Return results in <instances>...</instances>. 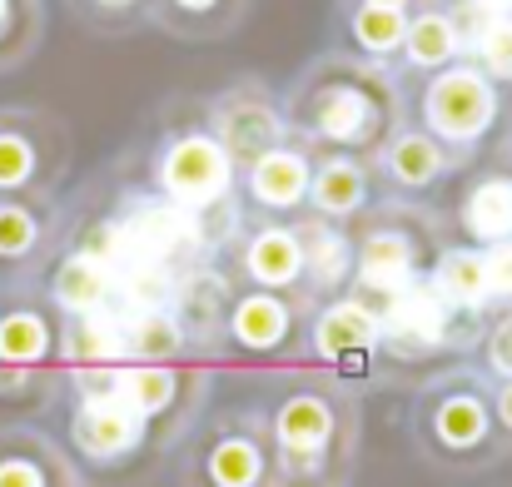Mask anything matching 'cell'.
<instances>
[{"label":"cell","mask_w":512,"mask_h":487,"mask_svg":"<svg viewBox=\"0 0 512 487\" xmlns=\"http://www.w3.org/2000/svg\"><path fill=\"white\" fill-rule=\"evenodd\" d=\"M284 120H294L304 140L339 155L383 150V140L398 135V80L388 65L334 50L299 75Z\"/></svg>","instance_id":"6da1fadb"},{"label":"cell","mask_w":512,"mask_h":487,"mask_svg":"<svg viewBox=\"0 0 512 487\" xmlns=\"http://www.w3.org/2000/svg\"><path fill=\"white\" fill-rule=\"evenodd\" d=\"M418 115H423V130L433 140H443L448 150H473L493 135V125L503 115V85L488 80L473 60H458V65L428 75Z\"/></svg>","instance_id":"7a4b0ae2"},{"label":"cell","mask_w":512,"mask_h":487,"mask_svg":"<svg viewBox=\"0 0 512 487\" xmlns=\"http://www.w3.org/2000/svg\"><path fill=\"white\" fill-rule=\"evenodd\" d=\"M234 174H239V164L219 150V140L209 135V125L179 130L174 140H165V150H160V160H155L160 199L189 209L199 224H204V214H214V209L229 199Z\"/></svg>","instance_id":"3957f363"},{"label":"cell","mask_w":512,"mask_h":487,"mask_svg":"<svg viewBox=\"0 0 512 487\" xmlns=\"http://www.w3.org/2000/svg\"><path fill=\"white\" fill-rule=\"evenodd\" d=\"M209 135L219 140V150L239 164H254L259 155L289 145V120L279 110V100L259 85V80H239L224 95H214L209 105Z\"/></svg>","instance_id":"277c9868"},{"label":"cell","mask_w":512,"mask_h":487,"mask_svg":"<svg viewBox=\"0 0 512 487\" xmlns=\"http://www.w3.org/2000/svg\"><path fill=\"white\" fill-rule=\"evenodd\" d=\"M115 224H120V264H115V274L130 269V264H160V269H179L184 274V259L199 254V244H204V224L189 209L170 204V199H140Z\"/></svg>","instance_id":"5b68a950"},{"label":"cell","mask_w":512,"mask_h":487,"mask_svg":"<svg viewBox=\"0 0 512 487\" xmlns=\"http://www.w3.org/2000/svg\"><path fill=\"white\" fill-rule=\"evenodd\" d=\"M358 294H378L383 304L413 284H423V244L403 224H373L353 249Z\"/></svg>","instance_id":"8992f818"},{"label":"cell","mask_w":512,"mask_h":487,"mask_svg":"<svg viewBox=\"0 0 512 487\" xmlns=\"http://www.w3.org/2000/svg\"><path fill=\"white\" fill-rule=\"evenodd\" d=\"M458 60H468V25L453 10V0L408 10V35H403L398 65L413 70V75H438Z\"/></svg>","instance_id":"52a82bcc"},{"label":"cell","mask_w":512,"mask_h":487,"mask_svg":"<svg viewBox=\"0 0 512 487\" xmlns=\"http://www.w3.org/2000/svg\"><path fill=\"white\" fill-rule=\"evenodd\" d=\"M378 314H383V338H388L393 348H403V353L443 348V343L453 338V319H463V309L443 304L428 279L413 284V289H403V294H393Z\"/></svg>","instance_id":"ba28073f"},{"label":"cell","mask_w":512,"mask_h":487,"mask_svg":"<svg viewBox=\"0 0 512 487\" xmlns=\"http://www.w3.org/2000/svg\"><path fill=\"white\" fill-rule=\"evenodd\" d=\"M383 343V314L363 299V294H348V299H329L314 319V348L319 358L329 363H363L373 348Z\"/></svg>","instance_id":"9c48e42d"},{"label":"cell","mask_w":512,"mask_h":487,"mask_svg":"<svg viewBox=\"0 0 512 487\" xmlns=\"http://www.w3.org/2000/svg\"><path fill=\"white\" fill-rule=\"evenodd\" d=\"M309 179H314V164L294 145H279V150L259 155L254 164H244V189H249V199L264 214H294V209H304L309 204Z\"/></svg>","instance_id":"30bf717a"},{"label":"cell","mask_w":512,"mask_h":487,"mask_svg":"<svg viewBox=\"0 0 512 487\" xmlns=\"http://www.w3.org/2000/svg\"><path fill=\"white\" fill-rule=\"evenodd\" d=\"M339 30L348 55L373 60V65H398L408 15L388 10V5H368V0H339Z\"/></svg>","instance_id":"8fae6325"},{"label":"cell","mask_w":512,"mask_h":487,"mask_svg":"<svg viewBox=\"0 0 512 487\" xmlns=\"http://www.w3.org/2000/svg\"><path fill=\"white\" fill-rule=\"evenodd\" d=\"M244 274L254 279V289L269 294H289L304 284V244L299 229L289 224H264L259 234H249L244 244Z\"/></svg>","instance_id":"7c38bea8"},{"label":"cell","mask_w":512,"mask_h":487,"mask_svg":"<svg viewBox=\"0 0 512 487\" xmlns=\"http://www.w3.org/2000/svg\"><path fill=\"white\" fill-rule=\"evenodd\" d=\"M254 0H150V25L179 40H224L244 25Z\"/></svg>","instance_id":"4fadbf2b"},{"label":"cell","mask_w":512,"mask_h":487,"mask_svg":"<svg viewBox=\"0 0 512 487\" xmlns=\"http://www.w3.org/2000/svg\"><path fill=\"white\" fill-rule=\"evenodd\" d=\"M229 338L249 353H274L294 338V309L284 304V294H269V289H254V294H239L229 299Z\"/></svg>","instance_id":"5bb4252c"},{"label":"cell","mask_w":512,"mask_h":487,"mask_svg":"<svg viewBox=\"0 0 512 487\" xmlns=\"http://www.w3.org/2000/svg\"><path fill=\"white\" fill-rule=\"evenodd\" d=\"M448 164H453L448 160V145L433 140L423 125L388 135L383 150H378V169H383L388 184H398V189H428V184H438V179L448 174Z\"/></svg>","instance_id":"9a60e30c"},{"label":"cell","mask_w":512,"mask_h":487,"mask_svg":"<svg viewBox=\"0 0 512 487\" xmlns=\"http://www.w3.org/2000/svg\"><path fill=\"white\" fill-rule=\"evenodd\" d=\"M368 164L353 160V155H329V160L314 164V179H309V209L329 224L353 219L363 204H368Z\"/></svg>","instance_id":"2e32d148"},{"label":"cell","mask_w":512,"mask_h":487,"mask_svg":"<svg viewBox=\"0 0 512 487\" xmlns=\"http://www.w3.org/2000/svg\"><path fill=\"white\" fill-rule=\"evenodd\" d=\"M299 244H304V279H309V289H319V294H339L343 284H348V274H353L348 234H343L339 224H329V219L314 214V219H304Z\"/></svg>","instance_id":"e0dca14e"},{"label":"cell","mask_w":512,"mask_h":487,"mask_svg":"<svg viewBox=\"0 0 512 487\" xmlns=\"http://www.w3.org/2000/svg\"><path fill=\"white\" fill-rule=\"evenodd\" d=\"M428 284H433V294H438L443 304H453V309H463V314H478V309L493 304V299H488V264H483V249H468V244L438 254Z\"/></svg>","instance_id":"ac0fdd59"},{"label":"cell","mask_w":512,"mask_h":487,"mask_svg":"<svg viewBox=\"0 0 512 487\" xmlns=\"http://www.w3.org/2000/svg\"><path fill=\"white\" fill-rule=\"evenodd\" d=\"M463 229L478 249L512 239V174H488L463 194Z\"/></svg>","instance_id":"d6986e66"},{"label":"cell","mask_w":512,"mask_h":487,"mask_svg":"<svg viewBox=\"0 0 512 487\" xmlns=\"http://www.w3.org/2000/svg\"><path fill=\"white\" fill-rule=\"evenodd\" d=\"M50 294H55V304H60L70 319H80V314H95V309H110V304H115V274L75 249V254L55 269Z\"/></svg>","instance_id":"ffe728a7"},{"label":"cell","mask_w":512,"mask_h":487,"mask_svg":"<svg viewBox=\"0 0 512 487\" xmlns=\"http://www.w3.org/2000/svg\"><path fill=\"white\" fill-rule=\"evenodd\" d=\"M125 324V358L130 363H170L184 353V324L174 309H120Z\"/></svg>","instance_id":"44dd1931"},{"label":"cell","mask_w":512,"mask_h":487,"mask_svg":"<svg viewBox=\"0 0 512 487\" xmlns=\"http://www.w3.org/2000/svg\"><path fill=\"white\" fill-rule=\"evenodd\" d=\"M334 438V403L324 393H294L279 408V443L294 458H314Z\"/></svg>","instance_id":"7402d4cb"},{"label":"cell","mask_w":512,"mask_h":487,"mask_svg":"<svg viewBox=\"0 0 512 487\" xmlns=\"http://www.w3.org/2000/svg\"><path fill=\"white\" fill-rule=\"evenodd\" d=\"M70 358L85 363V368H120L125 363V324H120L115 304L75 319V328H70Z\"/></svg>","instance_id":"603a6c76"},{"label":"cell","mask_w":512,"mask_h":487,"mask_svg":"<svg viewBox=\"0 0 512 487\" xmlns=\"http://www.w3.org/2000/svg\"><path fill=\"white\" fill-rule=\"evenodd\" d=\"M488 423H493V408H488L473 388H458V393L438 398V408H433V428H438V438H443L448 448H473V443H483Z\"/></svg>","instance_id":"cb8c5ba5"},{"label":"cell","mask_w":512,"mask_h":487,"mask_svg":"<svg viewBox=\"0 0 512 487\" xmlns=\"http://www.w3.org/2000/svg\"><path fill=\"white\" fill-rule=\"evenodd\" d=\"M468 25V60L498 80L512 85V15H488V20H463Z\"/></svg>","instance_id":"d4e9b609"},{"label":"cell","mask_w":512,"mask_h":487,"mask_svg":"<svg viewBox=\"0 0 512 487\" xmlns=\"http://www.w3.org/2000/svg\"><path fill=\"white\" fill-rule=\"evenodd\" d=\"M50 353V324L30 309L0 319V358L5 363H40Z\"/></svg>","instance_id":"484cf974"},{"label":"cell","mask_w":512,"mask_h":487,"mask_svg":"<svg viewBox=\"0 0 512 487\" xmlns=\"http://www.w3.org/2000/svg\"><path fill=\"white\" fill-rule=\"evenodd\" d=\"M35 169H40L35 135L20 130V125H0V189H20V184H30Z\"/></svg>","instance_id":"4316f807"},{"label":"cell","mask_w":512,"mask_h":487,"mask_svg":"<svg viewBox=\"0 0 512 487\" xmlns=\"http://www.w3.org/2000/svg\"><path fill=\"white\" fill-rule=\"evenodd\" d=\"M35 244H40V219H35V209L5 199V204H0V259H5V264H20V259H30Z\"/></svg>","instance_id":"83f0119b"},{"label":"cell","mask_w":512,"mask_h":487,"mask_svg":"<svg viewBox=\"0 0 512 487\" xmlns=\"http://www.w3.org/2000/svg\"><path fill=\"white\" fill-rule=\"evenodd\" d=\"M209 478L219 487H249L259 478V448L244 443V438H224L209 453Z\"/></svg>","instance_id":"f1b7e54d"},{"label":"cell","mask_w":512,"mask_h":487,"mask_svg":"<svg viewBox=\"0 0 512 487\" xmlns=\"http://www.w3.org/2000/svg\"><path fill=\"white\" fill-rule=\"evenodd\" d=\"M40 35V0H0V60L30 50Z\"/></svg>","instance_id":"f546056e"},{"label":"cell","mask_w":512,"mask_h":487,"mask_svg":"<svg viewBox=\"0 0 512 487\" xmlns=\"http://www.w3.org/2000/svg\"><path fill=\"white\" fill-rule=\"evenodd\" d=\"M100 30H135L150 20V0H70Z\"/></svg>","instance_id":"4dcf8cb0"},{"label":"cell","mask_w":512,"mask_h":487,"mask_svg":"<svg viewBox=\"0 0 512 487\" xmlns=\"http://www.w3.org/2000/svg\"><path fill=\"white\" fill-rule=\"evenodd\" d=\"M483 264H488V299L512 304V239L488 244V249H483Z\"/></svg>","instance_id":"1f68e13d"},{"label":"cell","mask_w":512,"mask_h":487,"mask_svg":"<svg viewBox=\"0 0 512 487\" xmlns=\"http://www.w3.org/2000/svg\"><path fill=\"white\" fill-rule=\"evenodd\" d=\"M488 363H493L503 378H512V314L488 333Z\"/></svg>","instance_id":"d6a6232c"},{"label":"cell","mask_w":512,"mask_h":487,"mask_svg":"<svg viewBox=\"0 0 512 487\" xmlns=\"http://www.w3.org/2000/svg\"><path fill=\"white\" fill-rule=\"evenodd\" d=\"M463 20H488V15H512V0H453Z\"/></svg>","instance_id":"836d02e7"},{"label":"cell","mask_w":512,"mask_h":487,"mask_svg":"<svg viewBox=\"0 0 512 487\" xmlns=\"http://www.w3.org/2000/svg\"><path fill=\"white\" fill-rule=\"evenodd\" d=\"M0 487H40V473L30 463H0Z\"/></svg>","instance_id":"e575fe53"},{"label":"cell","mask_w":512,"mask_h":487,"mask_svg":"<svg viewBox=\"0 0 512 487\" xmlns=\"http://www.w3.org/2000/svg\"><path fill=\"white\" fill-rule=\"evenodd\" d=\"M493 413H498V423L512 428V378H503V388H498V403H493Z\"/></svg>","instance_id":"d590c367"},{"label":"cell","mask_w":512,"mask_h":487,"mask_svg":"<svg viewBox=\"0 0 512 487\" xmlns=\"http://www.w3.org/2000/svg\"><path fill=\"white\" fill-rule=\"evenodd\" d=\"M368 5H388V10H418V5H438V0H368Z\"/></svg>","instance_id":"8d00e7d4"}]
</instances>
